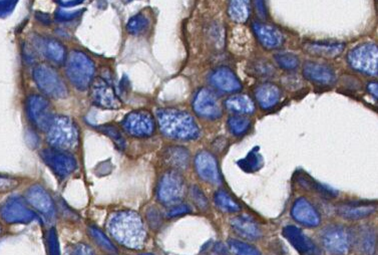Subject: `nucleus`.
<instances>
[{
    "instance_id": "obj_23",
    "label": "nucleus",
    "mask_w": 378,
    "mask_h": 255,
    "mask_svg": "<svg viewBox=\"0 0 378 255\" xmlns=\"http://www.w3.org/2000/svg\"><path fill=\"white\" fill-rule=\"evenodd\" d=\"M252 27L259 42L268 49H278L284 42V38L280 30L273 25L254 23Z\"/></svg>"
},
{
    "instance_id": "obj_14",
    "label": "nucleus",
    "mask_w": 378,
    "mask_h": 255,
    "mask_svg": "<svg viewBox=\"0 0 378 255\" xmlns=\"http://www.w3.org/2000/svg\"><path fill=\"white\" fill-rule=\"evenodd\" d=\"M0 216L8 223H29L38 219L34 211L30 210L23 199L18 197L6 200L0 208Z\"/></svg>"
},
{
    "instance_id": "obj_25",
    "label": "nucleus",
    "mask_w": 378,
    "mask_h": 255,
    "mask_svg": "<svg viewBox=\"0 0 378 255\" xmlns=\"http://www.w3.org/2000/svg\"><path fill=\"white\" fill-rule=\"evenodd\" d=\"M344 47V43L340 42H309L304 43L303 49L313 57L334 58L342 53Z\"/></svg>"
},
{
    "instance_id": "obj_35",
    "label": "nucleus",
    "mask_w": 378,
    "mask_h": 255,
    "mask_svg": "<svg viewBox=\"0 0 378 255\" xmlns=\"http://www.w3.org/2000/svg\"><path fill=\"white\" fill-rule=\"evenodd\" d=\"M250 120L246 117L235 116L231 117L228 120V127L230 132L235 136H241L249 130Z\"/></svg>"
},
{
    "instance_id": "obj_49",
    "label": "nucleus",
    "mask_w": 378,
    "mask_h": 255,
    "mask_svg": "<svg viewBox=\"0 0 378 255\" xmlns=\"http://www.w3.org/2000/svg\"><path fill=\"white\" fill-rule=\"evenodd\" d=\"M367 90L370 93L371 96L375 99H377V83L373 82V83H369L367 86Z\"/></svg>"
},
{
    "instance_id": "obj_27",
    "label": "nucleus",
    "mask_w": 378,
    "mask_h": 255,
    "mask_svg": "<svg viewBox=\"0 0 378 255\" xmlns=\"http://www.w3.org/2000/svg\"><path fill=\"white\" fill-rule=\"evenodd\" d=\"M38 51L55 64H62L66 58V49L64 45L53 38H40L36 42Z\"/></svg>"
},
{
    "instance_id": "obj_3",
    "label": "nucleus",
    "mask_w": 378,
    "mask_h": 255,
    "mask_svg": "<svg viewBox=\"0 0 378 255\" xmlns=\"http://www.w3.org/2000/svg\"><path fill=\"white\" fill-rule=\"evenodd\" d=\"M47 141L56 150L64 152L75 150L79 147V129L68 117H55L53 124L47 131Z\"/></svg>"
},
{
    "instance_id": "obj_10",
    "label": "nucleus",
    "mask_w": 378,
    "mask_h": 255,
    "mask_svg": "<svg viewBox=\"0 0 378 255\" xmlns=\"http://www.w3.org/2000/svg\"><path fill=\"white\" fill-rule=\"evenodd\" d=\"M122 126L129 135L137 138L150 137L155 131V121L152 114L144 110L134 111L127 114Z\"/></svg>"
},
{
    "instance_id": "obj_11",
    "label": "nucleus",
    "mask_w": 378,
    "mask_h": 255,
    "mask_svg": "<svg viewBox=\"0 0 378 255\" xmlns=\"http://www.w3.org/2000/svg\"><path fill=\"white\" fill-rule=\"evenodd\" d=\"M43 162L60 178L70 176L77 169V161L70 153L56 149H45L40 153Z\"/></svg>"
},
{
    "instance_id": "obj_1",
    "label": "nucleus",
    "mask_w": 378,
    "mask_h": 255,
    "mask_svg": "<svg viewBox=\"0 0 378 255\" xmlns=\"http://www.w3.org/2000/svg\"><path fill=\"white\" fill-rule=\"evenodd\" d=\"M107 228L118 243L131 250H142L146 243L147 232L142 218L134 211L112 214Z\"/></svg>"
},
{
    "instance_id": "obj_18",
    "label": "nucleus",
    "mask_w": 378,
    "mask_h": 255,
    "mask_svg": "<svg viewBox=\"0 0 378 255\" xmlns=\"http://www.w3.org/2000/svg\"><path fill=\"white\" fill-rule=\"evenodd\" d=\"M197 173L202 180L213 185L222 183L221 174L218 168L217 160L207 151H201L195 158Z\"/></svg>"
},
{
    "instance_id": "obj_44",
    "label": "nucleus",
    "mask_w": 378,
    "mask_h": 255,
    "mask_svg": "<svg viewBox=\"0 0 378 255\" xmlns=\"http://www.w3.org/2000/svg\"><path fill=\"white\" fill-rule=\"evenodd\" d=\"M207 255H230V252L222 242H217L212 246Z\"/></svg>"
},
{
    "instance_id": "obj_43",
    "label": "nucleus",
    "mask_w": 378,
    "mask_h": 255,
    "mask_svg": "<svg viewBox=\"0 0 378 255\" xmlns=\"http://www.w3.org/2000/svg\"><path fill=\"white\" fill-rule=\"evenodd\" d=\"M192 210L190 208L189 205L187 204H179L174 205L171 207L170 210L167 212L168 218L178 217V216L186 215V214L191 213Z\"/></svg>"
},
{
    "instance_id": "obj_46",
    "label": "nucleus",
    "mask_w": 378,
    "mask_h": 255,
    "mask_svg": "<svg viewBox=\"0 0 378 255\" xmlns=\"http://www.w3.org/2000/svg\"><path fill=\"white\" fill-rule=\"evenodd\" d=\"M71 255H94V252L86 244H79L75 246Z\"/></svg>"
},
{
    "instance_id": "obj_17",
    "label": "nucleus",
    "mask_w": 378,
    "mask_h": 255,
    "mask_svg": "<svg viewBox=\"0 0 378 255\" xmlns=\"http://www.w3.org/2000/svg\"><path fill=\"white\" fill-rule=\"evenodd\" d=\"M283 236L300 255H321V250L318 246L297 226H285L283 228Z\"/></svg>"
},
{
    "instance_id": "obj_5",
    "label": "nucleus",
    "mask_w": 378,
    "mask_h": 255,
    "mask_svg": "<svg viewBox=\"0 0 378 255\" xmlns=\"http://www.w3.org/2000/svg\"><path fill=\"white\" fill-rule=\"evenodd\" d=\"M34 79L38 88L53 99H64L68 96V88L55 69L51 66L38 64L34 71Z\"/></svg>"
},
{
    "instance_id": "obj_29",
    "label": "nucleus",
    "mask_w": 378,
    "mask_h": 255,
    "mask_svg": "<svg viewBox=\"0 0 378 255\" xmlns=\"http://www.w3.org/2000/svg\"><path fill=\"white\" fill-rule=\"evenodd\" d=\"M164 161L174 169H186L189 165L190 154L183 147H168L164 152Z\"/></svg>"
},
{
    "instance_id": "obj_42",
    "label": "nucleus",
    "mask_w": 378,
    "mask_h": 255,
    "mask_svg": "<svg viewBox=\"0 0 378 255\" xmlns=\"http://www.w3.org/2000/svg\"><path fill=\"white\" fill-rule=\"evenodd\" d=\"M49 255H60V243H58V234L55 229H51L49 234Z\"/></svg>"
},
{
    "instance_id": "obj_16",
    "label": "nucleus",
    "mask_w": 378,
    "mask_h": 255,
    "mask_svg": "<svg viewBox=\"0 0 378 255\" xmlns=\"http://www.w3.org/2000/svg\"><path fill=\"white\" fill-rule=\"evenodd\" d=\"M291 216L297 223L315 228L321 223V215L314 205L306 198H298L291 209Z\"/></svg>"
},
{
    "instance_id": "obj_24",
    "label": "nucleus",
    "mask_w": 378,
    "mask_h": 255,
    "mask_svg": "<svg viewBox=\"0 0 378 255\" xmlns=\"http://www.w3.org/2000/svg\"><path fill=\"white\" fill-rule=\"evenodd\" d=\"M27 202L32 207L45 214V216H53L55 212V204L51 195L40 186L36 185L27 190L25 195Z\"/></svg>"
},
{
    "instance_id": "obj_7",
    "label": "nucleus",
    "mask_w": 378,
    "mask_h": 255,
    "mask_svg": "<svg viewBox=\"0 0 378 255\" xmlns=\"http://www.w3.org/2000/svg\"><path fill=\"white\" fill-rule=\"evenodd\" d=\"M377 47L375 43H362L347 55L349 66L353 70L368 75H377Z\"/></svg>"
},
{
    "instance_id": "obj_33",
    "label": "nucleus",
    "mask_w": 378,
    "mask_h": 255,
    "mask_svg": "<svg viewBox=\"0 0 378 255\" xmlns=\"http://www.w3.org/2000/svg\"><path fill=\"white\" fill-rule=\"evenodd\" d=\"M262 163V157L256 150H252L247 156L238 161L239 167L250 173L260 169Z\"/></svg>"
},
{
    "instance_id": "obj_50",
    "label": "nucleus",
    "mask_w": 378,
    "mask_h": 255,
    "mask_svg": "<svg viewBox=\"0 0 378 255\" xmlns=\"http://www.w3.org/2000/svg\"><path fill=\"white\" fill-rule=\"evenodd\" d=\"M58 3H60V5L66 6V8H70V6L77 5V4H81V1H58Z\"/></svg>"
},
{
    "instance_id": "obj_41",
    "label": "nucleus",
    "mask_w": 378,
    "mask_h": 255,
    "mask_svg": "<svg viewBox=\"0 0 378 255\" xmlns=\"http://www.w3.org/2000/svg\"><path fill=\"white\" fill-rule=\"evenodd\" d=\"M19 185L18 180L10 177L0 176V193L12 191Z\"/></svg>"
},
{
    "instance_id": "obj_47",
    "label": "nucleus",
    "mask_w": 378,
    "mask_h": 255,
    "mask_svg": "<svg viewBox=\"0 0 378 255\" xmlns=\"http://www.w3.org/2000/svg\"><path fill=\"white\" fill-rule=\"evenodd\" d=\"M16 2L14 1H0V16L10 14L14 10Z\"/></svg>"
},
{
    "instance_id": "obj_37",
    "label": "nucleus",
    "mask_w": 378,
    "mask_h": 255,
    "mask_svg": "<svg viewBox=\"0 0 378 255\" xmlns=\"http://www.w3.org/2000/svg\"><path fill=\"white\" fill-rule=\"evenodd\" d=\"M274 60L284 70L294 71L299 66V58L293 53H277Z\"/></svg>"
},
{
    "instance_id": "obj_6",
    "label": "nucleus",
    "mask_w": 378,
    "mask_h": 255,
    "mask_svg": "<svg viewBox=\"0 0 378 255\" xmlns=\"http://www.w3.org/2000/svg\"><path fill=\"white\" fill-rule=\"evenodd\" d=\"M324 250L331 255H346L351 250V231L344 226L331 224L320 234Z\"/></svg>"
},
{
    "instance_id": "obj_12",
    "label": "nucleus",
    "mask_w": 378,
    "mask_h": 255,
    "mask_svg": "<svg viewBox=\"0 0 378 255\" xmlns=\"http://www.w3.org/2000/svg\"><path fill=\"white\" fill-rule=\"evenodd\" d=\"M194 111L205 120H217L222 116V106L215 93L203 88L197 93L193 103Z\"/></svg>"
},
{
    "instance_id": "obj_19",
    "label": "nucleus",
    "mask_w": 378,
    "mask_h": 255,
    "mask_svg": "<svg viewBox=\"0 0 378 255\" xmlns=\"http://www.w3.org/2000/svg\"><path fill=\"white\" fill-rule=\"evenodd\" d=\"M351 246L362 255L377 254V232L371 226H360L351 231Z\"/></svg>"
},
{
    "instance_id": "obj_4",
    "label": "nucleus",
    "mask_w": 378,
    "mask_h": 255,
    "mask_svg": "<svg viewBox=\"0 0 378 255\" xmlns=\"http://www.w3.org/2000/svg\"><path fill=\"white\" fill-rule=\"evenodd\" d=\"M66 73L71 84L77 90H86L94 81V62L84 53L73 51L66 62Z\"/></svg>"
},
{
    "instance_id": "obj_32",
    "label": "nucleus",
    "mask_w": 378,
    "mask_h": 255,
    "mask_svg": "<svg viewBox=\"0 0 378 255\" xmlns=\"http://www.w3.org/2000/svg\"><path fill=\"white\" fill-rule=\"evenodd\" d=\"M228 14L236 23H243L250 15L249 2L244 0H235L229 4Z\"/></svg>"
},
{
    "instance_id": "obj_36",
    "label": "nucleus",
    "mask_w": 378,
    "mask_h": 255,
    "mask_svg": "<svg viewBox=\"0 0 378 255\" xmlns=\"http://www.w3.org/2000/svg\"><path fill=\"white\" fill-rule=\"evenodd\" d=\"M148 27L149 19H147V16H144V15L142 14H137L129 19V23H127V29L129 34L138 36V34H142V32H146Z\"/></svg>"
},
{
    "instance_id": "obj_2",
    "label": "nucleus",
    "mask_w": 378,
    "mask_h": 255,
    "mask_svg": "<svg viewBox=\"0 0 378 255\" xmlns=\"http://www.w3.org/2000/svg\"><path fill=\"white\" fill-rule=\"evenodd\" d=\"M158 122L164 135L177 140H195L200 130L193 117L177 109H162L157 112Z\"/></svg>"
},
{
    "instance_id": "obj_8",
    "label": "nucleus",
    "mask_w": 378,
    "mask_h": 255,
    "mask_svg": "<svg viewBox=\"0 0 378 255\" xmlns=\"http://www.w3.org/2000/svg\"><path fill=\"white\" fill-rule=\"evenodd\" d=\"M185 195V180L177 171L165 173L158 186V199L165 205L180 202Z\"/></svg>"
},
{
    "instance_id": "obj_21",
    "label": "nucleus",
    "mask_w": 378,
    "mask_h": 255,
    "mask_svg": "<svg viewBox=\"0 0 378 255\" xmlns=\"http://www.w3.org/2000/svg\"><path fill=\"white\" fill-rule=\"evenodd\" d=\"M211 85L225 93L239 92L242 88L241 82L232 71L226 66L217 69L210 75Z\"/></svg>"
},
{
    "instance_id": "obj_34",
    "label": "nucleus",
    "mask_w": 378,
    "mask_h": 255,
    "mask_svg": "<svg viewBox=\"0 0 378 255\" xmlns=\"http://www.w3.org/2000/svg\"><path fill=\"white\" fill-rule=\"evenodd\" d=\"M229 250L234 255H262L255 246L238 239L228 241Z\"/></svg>"
},
{
    "instance_id": "obj_45",
    "label": "nucleus",
    "mask_w": 378,
    "mask_h": 255,
    "mask_svg": "<svg viewBox=\"0 0 378 255\" xmlns=\"http://www.w3.org/2000/svg\"><path fill=\"white\" fill-rule=\"evenodd\" d=\"M81 14V10H77V12H64V10H58V12H55V17L58 19V21H68L75 19V17L79 16Z\"/></svg>"
},
{
    "instance_id": "obj_39",
    "label": "nucleus",
    "mask_w": 378,
    "mask_h": 255,
    "mask_svg": "<svg viewBox=\"0 0 378 255\" xmlns=\"http://www.w3.org/2000/svg\"><path fill=\"white\" fill-rule=\"evenodd\" d=\"M90 233L92 239H94L96 242H98L103 250H108V252H116V248H114V244L112 243L111 241H110L99 229L94 228V227H90Z\"/></svg>"
},
{
    "instance_id": "obj_22",
    "label": "nucleus",
    "mask_w": 378,
    "mask_h": 255,
    "mask_svg": "<svg viewBox=\"0 0 378 255\" xmlns=\"http://www.w3.org/2000/svg\"><path fill=\"white\" fill-rule=\"evenodd\" d=\"M230 224L234 232L242 239L257 241L262 236V229L250 216H236L231 219Z\"/></svg>"
},
{
    "instance_id": "obj_38",
    "label": "nucleus",
    "mask_w": 378,
    "mask_h": 255,
    "mask_svg": "<svg viewBox=\"0 0 378 255\" xmlns=\"http://www.w3.org/2000/svg\"><path fill=\"white\" fill-rule=\"evenodd\" d=\"M99 130L103 132V134H105L108 137L111 138L112 142L114 143V145H116L120 150H123V149L125 148L126 141H125L124 137H123L120 130L116 129L114 126H109V125H107V126L99 127Z\"/></svg>"
},
{
    "instance_id": "obj_26",
    "label": "nucleus",
    "mask_w": 378,
    "mask_h": 255,
    "mask_svg": "<svg viewBox=\"0 0 378 255\" xmlns=\"http://www.w3.org/2000/svg\"><path fill=\"white\" fill-rule=\"evenodd\" d=\"M255 98L263 110L272 109L280 101V88L271 83L261 84L255 90Z\"/></svg>"
},
{
    "instance_id": "obj_20",
    "label": "nucleus",
    "mask_w": 378,
    "mask_h": 255,
    "mask_svg": "<svg viewBox=\"0 0 378 255\" xmlns=\"http://www.w3.org/2000/svg\"><path fill=\"white\" fill-rule=\"evenodd\" d=\"M303 75L308 81L320 86H331L336 81L333 69L319 62H306L303 66Z\"/></svg>"
},
{
    "instance_id": "obj_28",
    "label": "nucleus",
    "mask_w": 378,
    "mask_h": 255,
    "mask_svg": "<svg viewBox=\"0 0 378 255\" xmlns=\"http://www.w3.org/2000/svg\"><path fill=\"white\" fill-rule=\"evenodd\" d=\"M296 181H297L298 185L301 186L303 189L315 192V193L319 194V195L323 196V197L334 198L338 195V192L336 190L317 182L312 177L309 176L307 173L298 172L296 174Z\"/></svg>"
},
{
    "instance_id": "obj_13",
    "label": "nucleus",
    "mask_w": 378,
    "mask_h": 255,
    "mask_svg": "<svg viewBox=\"0 0 378 255\" xmlns=\"http://www.w3.org/2000/svg\"><path fill=\"white\" fill-rule=\"evenodd\" d=\"M90 85V99L94 105L107 110H118L122 107V101L105 80L97 77Z\"/></svg>"
},
{
    "instance_id": "obj_51",
    "label": "nucleus",
    "mask_w": 378,
    "mask_h": 255,
    "mask_svg": "<svg viewBox=\"0 0 378 255\" xmlns=\"http://www.w3.org/2000/svg\"><path fill=\"white\" fill-rule=\"evenodd\" d=\"M142 255H153V254H142Z\"/></svg>"
},
{
    "instance_id": "obj_52",
    "label": "nucleus",
    "mask_w": 378,
    "mask_h": 255,
    "mask_svg": "<svg viewBox=\"0 0 378 255\" xmlns=\"http://www.w3.org/2000/svg\"><path fill=\"white\" fill-rule=\"evenodd\" d=\"M0 232H1V228H0Z\"/></svg>"
},
{
    "instance_id": "obj_30",
    "label": "nucleus",
    "mask_w": 378,
    "mask_h": 255,
    "mask_svg": "<svg viewBox=\"0 0 378 255\" xmlns=\"http://www.w3.org/2000/svg\"><path fill=\"white\" fill-rule=\"evenodd\" d=\"M226 109L231 113L237 114H250L255 112V105L251 99L246 95H235L225 101Z\"/></svg>"
},
{
    "instance_id": "obj_40",
    "label": "nucleus",
    "mask_w": 378,
    "mask_h": 255,
    "mask_svg": "<svg viewBox=\"0 0 378 255\" xmlns=\"http://www.w3.org/2000/svg\"><path fill=\"white\" fill-rule=\"evenodd\" d=\"M190 193H191L192 200L194 201V203H195L199 208L202 209V210H206L208 208V200H207L206 196H205V194L203 193L202 190L198 186L191 187Z\"/></svg>"
},
{
    "instance_id": "obj_15",
    "label": "nucleus",
    "mask_w": 378,
    "mask_h": 255,
    "mask_svg": "<svg viewBox=\"0 0 378 255\" xmlns=\"http://www.w3.org/2000/svg\"><path fill=\"white\" fill-rule=\"evenodd\" d=\"M377 204L375 201H347L336 205V214L347 220H360L375 213Z\"/></svg>"
},
{
    "instance_id": "obj_31",
    "label": "nucleus",
    "mask_w": 378,
    "mask_h": 255,
    "mask_svg": "<svg viewBox=\"0 0 378 255\" xmlns=\"http://www.w3.org/2000/svg\"><path fill=\"white\" fill-rule=\"evenodd\" d=\"M216 206L225 213H237L241 211V206L226 190H219L214 196Z\"/></svg>"
},
{
    "instance_id": "obj_9",
    "label": "nucleus",
    "mask_w": 378,
    "mask_h": 255,
    "mask_svg": "<svg viewBox=\"0 0 378 255\" xmlns=\"http://www.w3.org/2000/svg\"><path fill=\"white\" fill-rule=\"evenodd\" d=\"M27 112L34 126L42 131H49L55 116L51 104L45 97L40 95L30 96L27 101Z\"/></svg>"
},
{
    "instance_id": "obj_48",
    "label": "nucleus",
    "mask_w": 378,
    "mask_h": 255,
    "mask_svg": "<svg viewBox=\"0 0 378 255\" xmlns=\"http://www.w3.org/2000/svg\"><path fill=\"white\" fill-rule=\"evenodd\" d=\"M255 8H256L257 12L261 17L266 16V12H265L264 2L263 1H255Z\"/></svg>"
}]
</instances>
